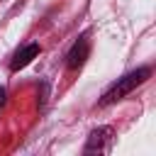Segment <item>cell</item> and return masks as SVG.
<instances>
[{"label": "cell", "instance_id": "2", "mask_svg": "<svg viewBox=\"0 0 156 156\" xmlns=\"http://www.w3.org/2000/svg\"><path fill=\"white\" fill-rule=\"evenodd\" d=\"M112 141H115V129L112 127H98L88 134L83 154H105V151H110Z\"/></svg>", "mask_w": 156, "mask_h": 156}, {"label": "cell", "instance_id": "4", "mask_svg": "<svg viewBox=\"0 0 156 156\" xmlns=\"http://www.w3.org/2000/svg\"><path fill=\"white\" fill-rule=\"evenodd\" d=\"M39 51H41V46H39V44H27V46H22V49L15 54V58H12V63H10V71H20V68L29 66V63H32V58H37V56H39Z\"/></svg>", "mask_w": 156, "mask_h": 156}, {"label": "cell", "instance_id": "1", "mask_svg": "<svg viewBox=\"0 0 156 156\" xmlns=\"http://www.w3.org/2000/svg\"><path fill=\"white\" fill-rule=\"evenodd\" d=\"M149 76H151V68H149V66H141V68H136V71H132V73H127V76L117 78V83H112V85L102 93V98L98 100V107H107V105H112V102L122 100V98H124V95H129L136 85H141Z\"/></svg>", "mask_w": 156, "mask_h": 156}, {"label": "cell", "instance_id": "3", "mask_svg": "<svg viewBox=\"0 0 156 156\" xmlns=\"http://www.w3.org/2000/svg\"><path fill=\"white\" fill-rule=\"evenodd\" d=\"M88 51H90V46H88V39L85 37H80L73 46H71V51H68V56H66V66L71 68V71H78L83 63H85V58H88Z\"/></svg>", "mask_w": 156, "mask_h": 156}, {"label": "cell", "instance_id": "5", "mask_svg": "<svg viewBox=\"0 0 156 156\" xmlns=\"http://www.w3.org/2000/svg\"><path fill=\"white\" fill-rule=\"evenodd\" d=\"M5 95H7V93H5V88L0 85V110H2V105H5Z\"/></svg>", "mask_w": 156, "mask_h": 156}]
</instances>
